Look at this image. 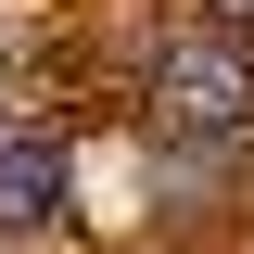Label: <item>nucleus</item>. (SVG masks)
I'll return each instance as SVG.
<instances>
[{
    "label": "nucleus",
    "instance_id": "nucleus-1",
    "mask_svg": "<svg viewBox=\"0 0 254 254\" xmlns=\"http://www.w3.org/2000/svg\"><path fill=\"white\" fill-rule=\"evenodd\" d=\"M153 127L178 140V153H229V140L254 127V51L190 13V26L153 51Z\"/></svg>",
    "mask_w": 254,
    "mask_h": 254
},
{
    "label": "nucleus",
    "instance_id": "nucleus-2",
    "mask_svg": "<svg viewBox=\"0 0 254 254\" xmlns=\"http://www.w3.org/2000/svg\"><path fill=\"white\" fill-rule=\"evenodd\" d=\"M76 178H64V140L51 127H0V229H64Z\"/></svg>",
    "mask_w": 254,
    "mask_h": 254
}]
</instances>
